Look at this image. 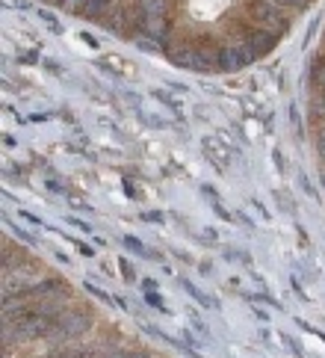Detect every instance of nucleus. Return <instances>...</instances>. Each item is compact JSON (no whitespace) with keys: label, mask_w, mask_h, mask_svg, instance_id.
I'll return each mask as SVG.
<instances>
[{"label":"nucleus","mask_w":325,"mask_h":358,"mask_svg":"<svg viewBox=\"0 0 325 358\" xmlns=\"http://www.w3.org/2000/svg\"><path fill=\"white\" fill-rule=\"evenodd\" d=\"M89 329H92V314L68 311L54 323V331H50V335H57V338H80V335H86Z\"/></svg>","instance_id":"obj_1"},{"label":"nucleus","mask_w":325,"mask_h":358,"mask_svg":"<svg viewBox=\"0 0 325 358\" xmlns=\"http://www.w3.org/2000/svg\"><path fill=\"white\" fill-rule=\"evenodd\" d=\"M216 62L222 71H240L249 66V62H254V50L249 45H228L216 54Z\"/></svg>","instance_id":"obj_2"},{"label":"nucleus","mask_w":325,"mask_h":358,"mask_svg":"<svg viewBox=\"0 0 325 358\" xmlns=\"http://www.w3.org/2000/svg\"><path fill=\"white\" fill-rule=\"evenodd\" d=\"M172 62L180 69H195V71H207V66H210V57H204L201 50H178V54H172Z\"/></svg>","instance_id":"obj_3"},{"label":"nucleus","mask_w":325,"mask_h":358,"mask_svg":"<svg viewBox=\"0 0 325 358\" xmlns=\"http://www.w3.org/2000/svg\"><path fill=\"white\" fill-rule=\"evenodd\" d=\"M204 151H207V157H210L219 169H225L228 160H231V148L222 143V139H216V136H207L204 139Z\"/></svg>","instance_id":"obj_4"},{"label":"nucleus","mask_w":325,"mask_h":358,"mask_svg":"<svg viewBox=\"0 0 325 358\" xmlns=\"http://www.w3.org/2000/svg\"><path fill=\"white\" fill-rule=\"evenodd\" d=\"M252 15L260 24H278V9L266 3V0H252Z\"/></svg>","instance_id":"obj_5"},{"label":"nucleus","mask_w":325,"mask_h":358,"mask_svg":"<svg viewBox=\"0 0 325 358\" xmlns=\"http://www.w3.org/2000/svg\"><path fill=\"white\" fill-rule=\"evenodd\" d=\"M252 42H245L252 50H254V57H263V54H269L272 48H275V36L272 33H254V36H249Z\"/></svg>","instance_id":"obj_6"},{"label":"nucleus","mask_w":325,"mask_h":358,"mask_svg":"<svg viewBox=\"0 0 325 358\" xmlns=\"http://www.w3.org/2000/svg\"><path fill=\"white\" fill-rule=\"evenodd\" d=\"M180 285H184V290L189 293V296L195 299V302H198V305H204V308H216V302L210 299V296H207V293H201L198 287H195L192 285V281H187V278H180Z\"/></svg>","instance_id":"obj_7"},{"label":"nucleus","mask_w":325,"mask_h":358,"mask_svg":"<svg viewBox=\"0 0 325 358\" xmlns=\"http://www.w3.org/2000/svg\"><path fill=\"white\" fill-rule=\"evenodd\" d=\"M110 6V0H86V6H83V15L86 18H95V15H101L103 9Z\"/></svg>","instance_id":"obj_8"},{"label":"nucleus","mask_w":325,"mask_h":358,"mask_svg":"<svg viewBox=\"0 0 325 358\" xmlns=\"http://www.w3.org/2000/svg\"><path fill=\"white\" fill-rule=\"evenodd\" d=\"M103 62H107V66H110V69H115V71H122V74H133V69H130V66H124V59H119V57H107V59H103Z\"/></svg>","instance_id":"obj_9"},{"label":"nucleus","mask_w":325,"mask_h":358,"mask_svg":"<svg viewBox=\"0 0 325 358\" xmlns=\"http://www.w3.org/2000/svg\"><path fill=\"white\" fill-rule=\"evenodd\" d=\"M86 290H89V293H92V296H95V299H101V302H113V299H115V296H110V293H103L101 287H95V285H89V281H86Z\"/></svg>","instance_id":"obj_10"},{"label":"nucleus","mask_w":325,"mask_h":358,"mask_svg":"<svg viewBox=\"0 0 325 358\" xmlns=\"http://www.w3.org/2000/svg\"><path fill=\"white\" fill-rule=\"evenodd\" d=\"M124 246H127V249H133L136 255H148V252H145V246H142V243H139L136 237H130V234L124 237Z\"/></svg>","instance_id":"obj_11"},{"label":"nucleus","mask_w":325,"mask_h":358,"mask_svg":"<svg viewBox=\"0 0 325 358\" xmlns=\"http://www.w3.org/2000/svg\"><path fill=\"white\" fill-rule=\"evenodd\" d=\"M145 302L151 305V308H160V311H166V305H163V299H160V293H145Z\"/></svg>","instance_id":"obj_12"},{"label":"nucleus","mask_w":325,"mask_h":358,"mask_svg":"<svg viewBox=\"0 0 325 358\" xmlns=\"http://www.w3.org/2000/svg\"><path fill=\"white\" fill-rule=\"evenodd\" d=\"M62 6H65V9H68V12H77V9H80V12H83V6H86V0H62Z\"/></svg>","instance_id":"obj_13"},{"label":"nucleus","mask_w":325,"mask_h":358,"mask_svg":"<svg viewBox=\"0 0 325 358\" xmlns=\"http://www.w3.org/2000/svg\"><path fill=\"white\" fill-rule=\"evenodd\" d=\"M107 358H148V355H142V352H113Z\"/></svg>","instance_id":"obj_14"},{"label":"nucleus","mask_w":325,"mask_h":358,"mask_svg":"<svg viewBox=\"0 0 325 358\" xmlns=\"http://www.w3.org/2000/svg\"><path fill=\"white\" fill-rule=\"evenodd\" d=\"M317 148H319V155L325 157V127L319 131V136H317Z\"/></svg>","instance_id":"obj_15"},{"label":"nucleus","mask_w":325,"mask_h":358,"mask_svg":"<svg viewBox=\"0 0 325 358\" xmlns=\"http://www.w3.org/2000/svg\"><path fill=\"white\" fill-rule=\"evenodd\" d=\"M278 3H284V6H293V9H298V6H305V0H278Z\"/></svg>","instance_id":"obj_16"},{"label":"nucleus","mask_w":325,"mask_h":358,"mask_svg":"<svg viewBox=\"0 0 325 358\" xmlns=\"http://www.w3.org/2000/svg\"><path fill=\"white\" fill-rule=\"evenodd\" d=\"M145 220H151V222H163V213H145Z\"/></svg>","instance_id":"obj_17"},{"label":"nucleus","mask_w":325,"mask_h":358,"mask_svg":"<svg viewBox=\"0 0 325 358\" xmlns=\"http://www.w3.org/2000/svg\"><path fill=\"white\" fill-rule=\"evenodd\" d=\"M68 358H80V355H68Z\"/></svg>","instance_id":"obj_18"}]
</instances>
